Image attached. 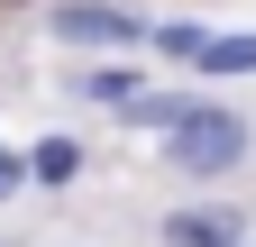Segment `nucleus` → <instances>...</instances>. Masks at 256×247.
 <instances>
[{"mask_svg": "<svg viewBox=\"0 0 256 247\" xmlns=\"http://www.w3.org/2000/svg\"><path fill=\"white\" fill-rule=\"evenodd\" d=\"M55 37H74V46H128L138 18H119V10H55Z\"/></svg>", "mask_w": 256, "mask_h": 247, "instance_id": "f03ea898", "label": "nucleus"}, {"mask_svg": "<svg viewBox=\"0 0 256 247\" xmlns=\"http://www.w3.org/2000/svg\"><path fill=\"white\" fill-rule=\"evenodd\" d=\"M18 174H28V165H10V156H0V192H18Z\"/></svg>", "mask_w": 256, "mask_h": 247, "instance_id": "39448f33", "label": "nucleus"}, {"mask_svg": "<svg viewBox=\"0 0 256 247\" xmlns=\"http://www.w3.org/2000/svg\"><path fill=\"white\" fill-rule=\"evenodd\" d=\"M174 238H183V247H220V238H238V210H183Z\"/></svg>", "mask_w": 256, "mask_h": 247, "instance_id": "7ed1b4c3", "label": "nucleus"}, {"mask_svg": "<svg viewBox=\"0 0 256 247\" xmlns=\"http://www.w3.org/2000/svg\"><path fill=\"white\" fill-rule=\"evenodd\" d=\"M238 146H247L238 119L192 110V119H183V138H174V165H183V174H220V165H238Z\"/></svg>", "mask_w": 256, "mask_h": 247, "instance_id": "f257e3e1", "label": "nucleus"}, {"mask_svg": "<svg viewBox=\"0 0 256 247\" xmlns=\"http://www.w3.org/2000/svg\"><path fill=\"white\" fill-rule=\"evenodd\" d=\"M202 64H210V74H256V37H210Z\"/></svg>", "mask_w": 256, "mask_h": 247, "instance_id": "20e7f679", "label": "nucleus"}]
</instances>
